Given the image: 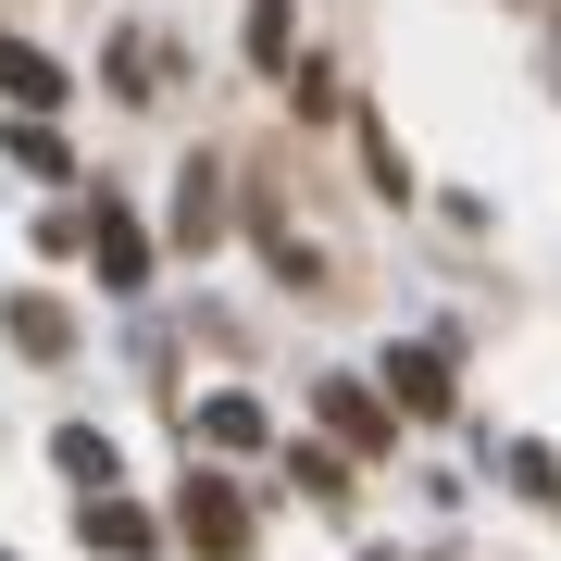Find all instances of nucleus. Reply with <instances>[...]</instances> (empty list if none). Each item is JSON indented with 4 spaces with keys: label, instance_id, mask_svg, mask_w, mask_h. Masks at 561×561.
Segmentation results:
<instances>
[{
    "label": "nucleus",
    "instance_id": "1",
    "mask_svg": "<svg viewBox=\"0 0 561 561\" xmlns=\"http://www.w3.org/2000/svg\"><path fill=\"white\" fill-rule=\"evenodd\" d=\"M187 549H201V561H238V549H250V524H238L225 486H187Z\"/></svg>",
    "mask_w": 561,
    "mask_h": 561
},
{
    "label": "nucleus",
    "instance_id": "2",
    "mask_svg": "<svg viewBox=\"0 0 561 561\" xmlns=\"http://www.w3.org/2000/svg\"><path fill=\"white\" fill-rule=\"evenodd\" d=\"M387 387H400L412 412H437V400H449V362H437V350H387Z\"/></svg>",
    "mask_w": 561,
    "mask_h": 561
},
{
    "label": "nucleus",
    "instance_id": "3",
    "mask_svg": "<svg viewBox=\"0 0 561 561\" xmlns=\"http://www.w3.org/2000/svg\"><path fill=\"white\" fill-rule=\"evenodd\" d=\"M88 250H101V275H113V287H138V225H125V213L88 225Z\"/></svg>",
    "mask_w": 561,
    "mask_h": 561
},
{
    "label": "nucleus",
    "instance_id": "4",
    "mask_svg": "<svg viewBox=\"0 0 561 561\" xmlns=\"http://www.w3.org/2000/svg\"><path fill=\"white\" fill-rule=\"evenodd\" d=\"M0 88H13V101H62V76H50L38 50H13V38H0Z\"/></svg>",
    "mask_w": 561,
    "mask_h": 561
},
{
    "label": "nucleus",
    "instance_id": "5",
    "mask_svg": "<svg viewBox=\"0 0 561 561\" xmlns=\"http://www.w3.org/2000/svg\"><path fill=\"white\" fill-rule=\"evenodd\" d=\"M88 549H113V561H138V549H150V524H138V512L113 500V512H88Z\"/></svg>",
    "mask_w": 561,
    "mask_h": 561
},
{
    "label": "nucleus",
    "instance_id": "6",
    "mask_svg": "<svg viewBox=\"0 0 561 561\" xmlns=\"http://www.w3.org/2000/svg\"><path fill=\"white\" fill-rule=\"evenodd\" d=\"M324 412H337V437H350V449H387V412L362 400V387H337V400H324Z\"/></svg>",
    "mask_w": 561,
    "mask_h": 561
},
{
    "label": "nucleus",
    "instance_id": "7",
    "mask_svg": "<svg viewBox=\"0 0 561 561\" xmlns=\"http://www.w3.org/2000/svg\"><path fill=\"white\" fill-rule=\"evenodd\" d=\"M201 437H213V449H250V437H262V412H250V400H213V412H201Z\"/></svg>",
    "mask_w": 561,
    "mask_h": 561
},
{
    "label": "nucleus",
    "instance_id": "8",
    "mask_svg": "<svg viewBox=\"0 0 561 561\" xmlns=\"http://www.w3.org/2000/svg\"><path fill=\"white\" fill-rule=\"evenodd\" d=\"M250 50H262V62H287V0H250Z\"/></svg>",
    "mask_w": 561,
    "mask_h": 561
}]
</instances>
